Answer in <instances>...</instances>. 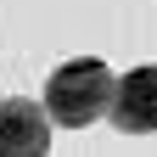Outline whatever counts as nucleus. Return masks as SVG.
Segmentation results:
<instances>
[{
	"label": "nucleus",
	"instance_id": "obj_1",
	"mask_svg": "<svg viewBox=\"0 0 157 157\" xmlns=\"http://www.w3.org/2000/svg\"><path fill=\"white\" fill-rule=\"evenodd\" d=\"M112 67L95 56H73L45 78V118L62 129H90L95 118H107L112 107Z\"/></svg>",
	"mask_w": 157,
	"mask_h": 157
},
{
	"label": "nucleus",
	"instance_id": "obj_2",
	"mask_svg": "<svg viewBox=\"0 0 157 157\" xmlns=\"http://www.w3.org/2000/svg\"><path fill=\"white\" fill-rule=\"evenodd\" d=\"M107 118L124 135H157V67H135L118 78Z\"/></svg>",
	"mask_w": 157,
	"mask_h": 157
},
{
	"label": "nucleus",
	"instance_id": "obj_3",
	"mask_svg": "<svg viewBox=\"0 0 157 157\" xmlns=\"http://www.w3.org/2000/svg\"><path fill=\"white\" fill-rule=\"evenodd\" d=\"M0 157H51V118L39 101H0Z\"/></svg>",
	"mask_w": 157,
	"mask_h": 157
}]
</instances>
